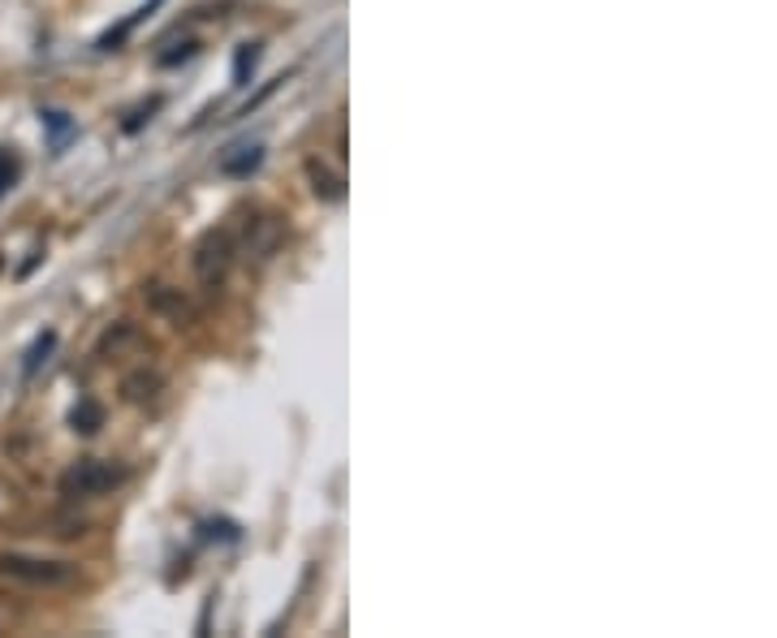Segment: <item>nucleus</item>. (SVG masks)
Listing matches in <instances>:
<instances>
[{
  "label": "nucleus",
  "instance_id": "2eb2a0df",
  "mask_svg": "<svg viewBox=\"0 0 777 638\" xmlns=\"http://www.w3.org/2000/svg\"><path fill=\"white\" fill-rule=\"evenodd\" d=\"M18 173H22V160H18L13 151L0 148V195H4V191L18 182Z\"/></svg>",
  "mask_w": 777,
  "mask_h": 638
},
{
  "label": "nucleus",
  "instance_id": "f03ea898",
  "mask_svg": "<svg viewBox=\"0 0 777 638\" xmlns=\"http://www.w3.org/2000/svg\"><path fill=\"white\" fill-rule=\"evenodd\" d=\"M126 484V466L117 462H100V457H83L61 475V496L65 500H91L104 491L121 488Z\"/></svg>",
  "mask_w": 777,
  "mask_h": 638
},
{
  "label": "nucleus",
  "instance_id": "7ed1b4c3",
  "mask_svg": "<svg viewBox=\"0 0 777 638\" xmlns=\"http://www.w3.org/2000/svg\"><path fill=\"white\" fill-rule=\"evenodd\" d=\"M234 255H238V242L229 229H212L204 242L195 246V277L204 285H220L234 268Z\"/></svg>",
  "mask_w": 777,
  "mask_h": 638
},
{
  "label": "nucleus",
  "instance_id": "ddd939ff",
  "mask_svg": "<svg viewBox=\"0 0 777 638\" xmlns=\"http://www.w3.org/2000/svg\"><path fill=\"white\" fill-rule=\"evenodd\" d=\"M160 104H164V96H152L148 104H143V108H134V112L121 121V130H126V134H139V130L152 121V112H160Z\"/></svg>",
  "mask_w": 777,
  "mask_h": 638
},
{
  "label": "nucleus",
  "instance_id": "423d86ee",
  "mask_svg": "<svg viewBox=\"0 0 777 638\" xmlns=\"http://www.w3.org/2000/svg\"><path fill=\"white\" fill-rule=\"evenodd\" d=\"M160 389H164L160 371H148V367L121 380V393H126V401H134V405H148V401H155V393H160Z\"/></svg>",
  "mask_w": 777,
  "mask_h": 638
},
{
  "label": "nucleus",
  "instance_id": "9b49d317",
  "mask_svg": "<svg viewBox=\"0 0 777 638\" xmlns=\"http://www.w3.org/2000/svg\"><path fill=\"white\" fill-rule=\"evenodd\" d=\"M259 65V44H242L234 52V87H251V74Z\"/></svg>",
  "mask_w": 777,
  "mask_h": 638
},
{
  "label": "nucleus",
  "instance_id": "6e6552de",
  "mask_svg": "<svg viewBox=\"0 0 777 638\" xmlns=\"http://www.w3.org/2000/svg\"><path fill=\"white\" fill-rule=\"evenodd\" d=\"M69 428H74L78 436H96L104 428V405L96 397H83V401L69 410Z\"/></svg>",
  "mask_w": 777,
  "mask_h": 638
},
{
  "label": "nucleus",
  "instance_id": "dca6fc26",
  "mask_svg": "<svg viewBox=\"0 0 777 638\" xmlns=\"http://www.w3.org/2000/svg\"><path fill=\"white\" fill-rule=\"evenodd\" d=\"M195 52H199V44H195V40H186V44H177V48H173V52H160L155 61H160L164 69H173V65H182V61H191Z\"/></svg>",
  "mask_w": 777,
  "mask_h": 638
},
{
  "label": "nucleus",
  "instance_id": "39448f33",
  "mask_svg": "<svg viewBox=\"0 0 777 638\" xmlns=\"http://www.w3.org/2000/svg\"><path fill=\"white\" fill-rule=\"evenodd\" d=\"M259 164H263V148L259 143H238V148H229L225 155H220V173L225 177H251Z\"/></svg>",
  "mask_w": 777,
  "mask_h": 638
},
{
  "label": "nucleus",
  "instance_id": "20e7f679",
  "mask_svg": "<svg viewBox=\"0 0 777 638\" xmlns=\"http://www.w3.org/2000/svg\"><path fill=\"white\" fill-rule=\"evenodd\" d=\"M303 169H307L311 195L320 198V203H342V198H346V177H342V173H333L320 155H311Z\"/></svg>",
  "mask_w": 777,
  "mask_h": 638
},
{
  "label": "nucleus",
  "instance_id": "9d476101",
  "mask_svg": "<svg viewBox=\"0 0 777 638\" xmlns=\"http://www.w3.org/2000/svg\"><path fill=\"white\" fill-rule=\"evenodd\" d=\"M52 349H56V333L48 328V333H40V337H35V345H31V349H26V358H22V376H26V380H31V376L48 363Z\"/></svg>",
  "mask_w": 777,
  "mask_h": 638
},
{
  "label": "nucleus",
  "instance_id": "0eeeda50",
  "mask_svg": "<svg viewBox=\"0 0 777 638\" xmlns=\"http://www.w3.org/2000/svg\"><path fill=\"white\" fill-rule=\"evenodd\" d=\"M40 121H44V130H48V148L52 151H65V143L74 139V117L69 112H61V108H40Z\"/></svg>",
  "mask_w": 777,
  "mask_h": 638
},
{
  "label": "nucleus",
  "instance_id": "f3484780",
  "mask_svg": "<svg viewBox=\"0 0 777 638\" xmlns=\"http://www.w3.org/2000/svg\"><path fill=\"white\" fill-rule=\"evenodd\" d=\"M199 531H204V540H225V543L238 540V527H234V522H225V518H220V522H204Z\"/></svg>",
  "mask_w": 777,
  "mask_h": 638
},
{
  "label": "nucleus",
  "instance_id": "f8f14e48",
  "mask_svg": "<svg viewBox=\"0 0 777 638\" xmlns=\"http://www.w3.org/2000/svg\"><path fill=\"white\" fill-rule=\"evenodd\" d=\"M134 337H139V333H134V324H117V328H112V333L100 342V358H117V354L134 342Z\"/></svg>",
  "mask_w": 777,
  "mask_h": 638
},
{
  "label": "nucleus",
  "instance_id": "4468645a",
  "mask_svg": "<svg viewBox=\"0 0 777 638\" xmlns=\"http://www.w3.org/2000/svg\"><path fill=\"white\" fill-rule=\"evenodd\" d=\"M152 306H155V311H169V315L177 320V328L191 320V306H186V302H182L177 294H164V290H160V294H152Z\"/></svg>",
  "mask_w": 777,
  "mask_h": 638
},
{
  "label": "nucleus",
  "instance_id": "1a4fd4ad",
  "mask_svg": "<svg viewBox=\"0 0 777 638\" xmlns=\"http://www.w3.org/2000/svg\"><path fill=\"white\" fill-rule=\"evenodd\" d=\"M160 4H164V0H148V4H139V9H134V13L126 18V22H121V26H112L108 35H100V48H104V52H112L117 44H121V40H126V35H130V31H134V26H139V22H148V18H152Z\"/></svg>",
  "mask_w": 777,
  "mask_h": 638
},
{
  "label": "nucleus",
  "instance_id": "f257e3e1",
  "mask_svg": "<svg viewBox=\"0 0 777 638\" xmlns=\"http://www.w3.org/2000/svg\"><path fill=\"white\" fill-rule=\"evenodd\" d=\"M0 574L13 578V583H22V587L61 591V587H74L78 565H69V561H48V556H26V552H4V556H0Z\"/></svg>",
  "mask_w": 777,
  "mask_h": 638
},
{
  "label": "nucleus",
  "instance_id": "a211bd4d",
  "mask_svg": "<svg viewBox=\"0 0 777 638\" xmlns=\"http://www.w3.org/2000/svg\"><path fill=\"white\" fill-rule=\"evenodd\" d=\"M281 83H285V78H277V83H268V87H263V91H259V96H251V99H247V104H242V108H238V117H251V112H256L259 104H263V99L272 96V91H277V87H281Z\"/></svg>",
  "mask_w": 777,
  "mask_h": 638
}]
</instances>
